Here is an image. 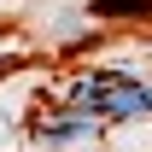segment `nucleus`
Masks as SVG:
<instances>
[{
	"label": "nucleus",
	"mask_w": 152,
	"mask_h": 152,
	"mask_svg": "<svg viewBox=\"0 0 152 152\" xmlns=\"http://www.w3.org/2000/svg\"><path fill=\"white\" fill-rule=\"evenodd\" d=\"M88 18H152V0H88Z\"/></svg>",
	"instance_id": "2"
},
{
	"label": "nucleus",
	"mask_w": 152,
	"mask_h": 152,
	"mask_svg": "<svg viewBox=\"0 0 152 152\" xmlns=\"http://www.w3.org/2000/svg\"><path fill=\"white\" fill-rule=\"evenodd\" d=\"M99 129L94 111H64V117H47V123H35V134L47 140V146H70V140H88V134Z\"/></svg>",
	"instance_id": "1"
},
{
	"label": "nucleus",
	"mask_w": 152,
	"mask_h": 152,
	"mask_svg": "<svg viewBox=\"0 0 152 152\" xmlns=\"http://www.w3.org/2000/svg\"><path fill=\"white\" fill-rule=\"evenodd\" d=\"M18 64H23V58H0V76H6V70H18Z\"/></svg>",
	"instance_id": "3"
}]
</instances>
